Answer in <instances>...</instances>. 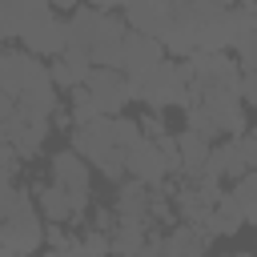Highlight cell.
<instances>
[{
  "mask_svg": "<svg viewBox=\"0 0 257 257\" xmlns=\"http://www.w3.org/2000/svg\"><path fill=\"white\" fill-rule=\"evenodd\" d=\"M137 141H141V120H133V116H100L92 124L72 128V153H80L88 161V169H96L112 185H120L128 177L124 157Z\"/></svg>",
  "mask_w": 257,
  "mask_h": 257,
  "instance_id": "6da1fadb",
  "label": "cell"
},
{
  "mask_svg": "<svg viewBox=\"0 0 257 257\" xmlns=\"http://www.w3.org/2000/svg\"><path fill=\"white\" fill-rule=\"evenodd\" d=\"M68 44L72 52H84L92 60V68H120V48L128 36V24L104 8H76L68 20Z\"/></svg>",
  "mask_w": 257,
  "mask_h": 257,
  "instance_id": "7a4b0ae2",
  "label": "cell"
},
{
  "mask_svg": "<svg viewBox=\"0 0 257 257\" xmlns=\"http://www.w3.org/2000/svg\"><path fill=\"white\" fill-rule=\"evenodd\" d=\"M141 92V100L149 104V112H161L165 116V108H173V104H189V76L181 72V60H173V56H165L161 64H157V72L137 88Z\"/></svg>",
  "mask_w": 257,
  "mask_h": 257,
  "instance_id": "3957f363",
  "label": "cell"
},
{
  "mask_svg": "<svg viewBox=\"0 0 257 257\" xmlns=\"http://www.w3.org/2000/svg\"><path fill=\"white\" fill-rule=\"evenodd\" d=\"M44 76H48V64H40V56H32L24 48H0V88L12 100H20Z\"/></svg>",
  "mask_w": 257,
  "mask_h": 257,
  "instance_id": "277c9868",
  "label": "cell"
},
{
  "mask_svg": "<svg viewBox=\"0 0 257 257\" xmlns=\"http://www.w3.org/2000/svg\"><path fill=\"white\" fill-rule=\"evenodd\" d=\"M165 56H169V52H165V44H161V40H153V36H145V32H133V28H128L124 48H120V72L141 88V84L157 72V64H161Z\"/></svg>",
  "mask_w": 257,
  "mask_h": 257,
  "instance_id": "5b68a950",
  "label": "cell"
},
{
  "mask_svg": "<svg viewBox=\"0 0 257 257\" xmlns=\"http://www.w3.org/2000/svg\"><path fill=\"white\" fill-rule=\"evenodd\" d=\"M0 241H4L16 257L40 253V245H44V225H40V213L32 209V201L20 205L16 213H8V217L0 221Z\"/></svg>",
  "mask_w": 257,
  "mask_h": 257,
  "instance_id": "8992f818",
  "label": "cell"
},
{
  "mask_svg": "<svg viewBox=\"0 0 257 257\" xmlns=\"http://www.w3.org/2000/svg\"><path fill=\"white\" fill-rule=\"evenodd\" d=\"M84 88L100 100L104 116H120V108H124V104L141 100L137 84H133L120 68H92V72H88V80H84Z\"/></svg>",
  "mask_w": 257,
  "mask_h": 257,
  "instance_id": "52a82bcc",
  "label": "cell"
},
{
  "mask_svg": "<svg viewBox=\"0 0 257 257\" xmlns=\"http://www.w3.org/2000/svg\"><path fill=\"white\" fill-rule=\"evenodd\" d=\"M48 181H52V185H60V189H68V193L76 197V205L88 213V189H92V173H88V161H84L80 153H72V149L52 153V157H48Z\"/></svg>",
  "mask_w": 257,
  "mask_h": 257,
  "instance_id": "ba28073f",
  "label": "cell"
},
{
  "mask_svg": "<svg viewBox=\"0 0 257 257\" xmlns=\"http://www.w3.org/2000/svg\"><path fill=\"white\" fill-rule=\"evenodd\" d=\"M48 16H56L48 0H0V40H24Z\"/></svg>",
  "mask_w": 257,
  "mask_h": 257,
  "instance_id": "9c48e42d",
  "label": "cell"
},
{
  "mask_svg": "<svg viewBox=\"0 0 257 257\" xmlns=\"http://www.w3.org/2000/svg\"><path fill=\"white\" fill-rule=\"evenodd\" d=\"M48 133H52V120H48V116L24 112V108L16 104V112L8 116L4 145H12V149L20 153V161H28V157H36V153H40V145H44V137H48Z\"/></svg>",
  "mask_w": 257,
  "mask_h": 257,
  "instance_id": "30bf717a",
  "label": "cell"
},
{
  "mask_svg": "<svg viewBox=\"0 0 257 257\" xmlns=\"http://www.w3.org/2000/svg\"><path fill=\"white\" fill-rule=\"evenodd\" d=\"M124 173H128L133 181L149 185V189H161V185L169 181V173H165V161H161V149H157V141L141 137V141L128 149V157H124Z\"/></svg>",
  "mask_w": 257,
  "mask_h": 257,
  "instance_id": "8fae6325",
  "label": "cell"
},
{
  "mask_svg": "<svg viewBox=\"0 0 257 257\" xmlns=\"http://www.w3.org/2000/svg\"><path fill=\"white\" fill-rule=\"evenodd\" d=\"M124 24L133 32L153 36V40H165V32H169V4L165 0H128L124 4Z\"/></svg>",
  "mask_w": 257,
  "mask_h": 257,
  "instance_id": "7c38bea8",
  "label": "cell"
},
{
  "mask_svg": "<svg viewBox=\"0 0 257 257\" xmlns=\"http://www.w3.org/2000/svg\"><path fill=\"white\" fill-rule=\"evenodd\" d=\"M245 173H249V165H245V157H241L237 137H225V141H217V145L209 149L205 177H213V181H241Z\"/></svg>",
  "mask_w": 257,
  "mask_h": 257,
  "instance_id": "4fadbf2b",
  "label": "cell"
},
{
  "mask_svg": "<svg viewBox=\"0 0 257 257\" xmlns=\"http://www.w3.org/2000/svg\"><path fill=\"white\" fill-rule=\"evenodd\" d=\"M32 193H36V205H40V213H44L52 225H68V221H80V217H84V209L76 205V197H72L68 189L52 185V181L36 185Z\"/></svg>",
  "mask_w": 257,
  "mask_h": 257,
  "instance_id": "5bb4252c",
  "label": "cell"
},
{
  "mask_svg": "<svg viewBox=\"0 0 257 257\" xmlns=\"http://www.w3.org/2000/svg\"><path fill=\"white\" fill-rule=\"evenodd\" d=\"M64 44H68V24H64L60 16H48L40 28H32V32L24 36V52H32V56H40V60L64 56Z\"/></svg>",
  "mask_w": 257,
  "mask_h": 257,
  "instance_id": "9a60e30c",
  "label": "cell"
},
{
  "mask_svg": "<svg viewBox=\"0 0 257 257\" xmlns=\"http://www.w3.org/2000/svg\"><path fill=\"white\" fill-rule=\"evenodd\" d=\"M213 245V237L205 233V225H185L177 221L165 233V257H205Z\"/></svg>",
  "mask_w": 257,
  "mask_h": 257,
  "instance_id": "2e32d148",
  "label": "cell"
},
{
  "mask_svg": "<svg viewBox=\"0 0 257 257\" xmlns=\"http://www.w3.org/2000/svg\"><path fill=\"white\" fill-rule=\"evenodd\" d=\"M149 233H153V225H149V221L116 217V225H112V233H108V241H112V257H137V253L145 249Z\"/></svg>",
  "mask_w": 257,
  "mask_h": 257,
  "instance_id": "e0dca14e",
  "label": "cell"
},
{
  "mask_svg": "<svg viewBox=\"0 0 257 257\" xmlns=\"http://www.w3.org/2000/svg\"><path fill=\"white\" fill-rule=\"evenodd\" d=\"M149 205H153V189H149V185H141V181H133V177L116 185V201H112L116 217H137V221H149Z\"/></svg>",
  "mask_w": 257,
  "mask_h": 257,
  "instance_id": "ac0fdd59",
  "label": "cell"
},
{
  "mask_svg": "<svg viewBox=\"0 0 257 257\" xmlns=\"http://www.w3.org/2000/svg\"><path fill=\"white\" fill-rule=\"evenodd\" d=\"M241 225H245V213H241V205L233 201V193H225V197L213 205V213H209V221H205V233H209V237H237Z\"/></svg>",
  "mask_w": 257,
  "mask_h": 257,
  "instance_id": "d6986e66",
  "label": "cell"
},
{
  "mask_svg": "<svg viewBox=\"0 0 257 257\" xmlns=\"http://www.w3.org/2000/svg\"><path fill=\"white\" fill-rule=\"evenodd\" d=\"M177 149H181V177H201L213 145H209L201 133L185 128V133H177Z\"/></svg>",
  "mask_w": 257,
  "mask_h": 257,
  "instance_id": "ffe728a7",
  "label": "cell"
},
{
  "mask_svg": "<svg viewBox=\"0 0 257 257\" xmlns=\"http://www.w3.org/2000/svg\"><path fill=\"white\" fill-rule=\"evenodd\" d=\"M68 112H72V128H80V124H92V120H100V116H104L100 100H96V96H92L84 84L68 92Z\"/></svg>",
  "mask_w": 257,
  "mask_h": 257,
  "instance_id": "44dd1931",
  "label": "cell"
},
{
  "mask_svg": "<svg viewBox=\"0 0 257 257\" xmlns=\"http://www.w3.org/2000/svg\"><path fill=\"white\" fill-rule=\"evenodd\" d=\"M233 201L245 213V225H257V173H245L241 181H233Z\"/></svg>",
  "mask_w": 257,
  "mask_h": 257,
  "instance_id": "7402d4cb",
  "label": "cell"
},
{
  "mask_svg": "<svg viewBox=\"0 0 257 257\" xmlns=\"http://www.w3.org/2000/svg\"><path fill=\"white\" fill-rule=\"evenodd\" d=\"M48 76H52V84H56V88H64V92H72V88H80V84H84V80L76 76V68H72L64 56L48 60Z\"/></svg>",
  "mask_w": 257,
  "mask_h": 257,
  "instance_id": "603a6c76",
  "label": "cell"
},
{
  "mask_svg": "<svg viewBox=\"0 0 257 257\" xmlns=\"http://www.w3.org/2000/svg\"><path fill=\"white\" fill-rule=\"evenodd\" d=\"M233 52H237V68H241V72H257V28H249L245 40H241Z\"/></svg>",
  "mask_w": 257,
  "mask_h": 257,
  "instance_id": "cb8c5ba5",
  "label": "cell"
},
{
  "mask_svg": "<svg viewBox=\"0 0 257 257\" xmlns=\"http://www.w3.org/2000/svg\"><path fill=\"white\" fill-rule=\"evenodd\" d=\"M80 245L88 249V257H112V241H108V233H100V229H84V233H80Z\"/></svg>",
  "mask_w": 257,
  "mask_h": 257,
  "instance_id": "d4e9b609",
  "label": "cell"
},
{
  "mask_svg": "<svg viewBox=\"0 0 257 257\" xmlns=\"http://www.w3.org/2000/svg\"><path fill=\"white\" fill-rule=\"evenodd\" d=\"M141 137L161 141V137H165V116H161V112H145V116H141Z\"/></svg>",
  "mask_w": 257,
  "mask_h": 257,
  "instance_id": "484cf974",
  "label": "cell"
},
{
  "mask_svg": "<svg viewBox=\"0 0 257 257\" xmlns=\"http://www.w3.org/2000/svg\"><path fill=\"white\" fill-rule=\"evenodd\" d=\"M44 241H48V249H68L76 237H68L60 225H44Z\"/></svg>",
  "mask_w": 257,
  "mask_h": 257,
  "instance_id": "4316f807",
  "label": "cell"
},
{
  "mask_svg": "<svg viewBox=\"0 0 257 257\" xmlns=\"http://www.w3.org/2000/svg\"><path fill=\"white\" fill-rule=\"evenodd\" d=\"M241 100H245V108L257 112V72H245L241 76Z\"/></svg>",
  "mask_w": 257,
  "mask_h": 257,
  "instance_id": "83f0119b",
  "label": "cell"
},
{
  "mask_svg": "<svg viewBox=\"0 0 257 257\" xmlns=\"http://www.w3.org/2000/svg\"><path fill=\"white\" fill-rule=\"evenodd\" d=\"M137 257H165V237L161 233H149V241H145V249Z\"/></svg>",
  "mask_w": 257,
  "mask_h": 257,
  "instance_id": "f1b7e54d",
  "label": "cell"
},
{
  "mask_svg": "<svg viewBox=\"0 0 257 257\" xmlns=\"http://www.w3.org/2000/svg\"><path fill=\"white\" fill-rule=\"evenodd\" d=\"M48 4H52V8H64V12H76V8H80V0H48Z\"/></svg>",
  "mask_w": 257,
  "mask_h": 257,
  "instance_id": "f546056e",
  "label": "cell"
},
{
  "mask_svg": "<svg viewBox=\"0 0 257 257\" xmlns=\"http://www.w3.org/2000/svg\"><path fill=\"white\" fill-rule=\"evenodd\" d=\"M0 257H16V253H12V249H8L4 241H0Z\"/></svg>",
  "mask_w": 257,
  "mask_h": 257,
  "instance_id": "4dcf8cb0",
  "label": "cell"
}]
</instances>
